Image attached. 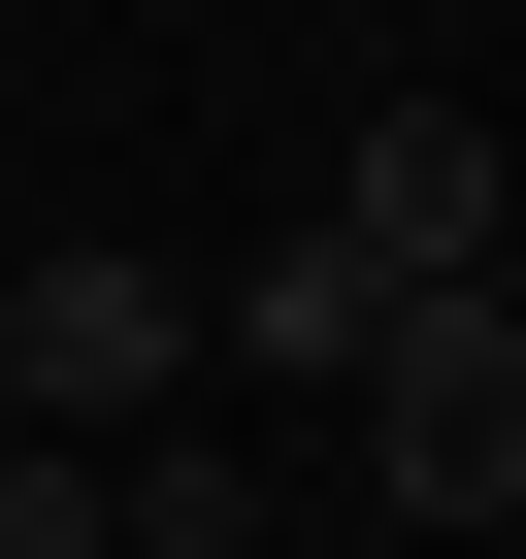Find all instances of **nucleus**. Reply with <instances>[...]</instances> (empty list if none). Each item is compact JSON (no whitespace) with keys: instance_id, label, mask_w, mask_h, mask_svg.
Wrapping results in <instances>:
<instances>
[{"instance_id":"obj_1","label":"nucleus","mask_w":526,"mask_h":559,"mask_svg":"<svg viewBox=\"0 0 526 559\" xmlns=\"http://www.w3.org/2000/svg\"><path fill=\"white\" fill-rule=\"evenodd\" d=\"M165 362H230V330H198V297H165V263H99V230H34V297H0V395H34V428H67V461H99V428H132V395H165Z\"/></svg>"},{"instance_id":"obj_2","label":"nucleus","mask_w":526,"mask_h":559,"mask_svg":"<svg viewBox=\"0 0 526 559\" xmlns=\"http://www.w3.org/2000/svg\"><path fill=\"white\" fill-rule=\"evenodd\" d=\"M330 230L395 263V297H493V263H526V165H493L461 99H362V132H330Z\"/></svg>"},{"instance_id":"obj_3","label":"nucleus","mask_w":526,"mask_h":559,"mask_svg":"<svg viewBox=\"0 0 526 559\" xmlns=\"http://www.w3.org/2000/svg\"><path fill=\"white\" fill-rule=\"evenodd\" d=\"M362 493H428V526H493V493H526V297H428V330H395Z\"/></svg>"},{"instance_id":"obj_4","label":"nucleus","mask_w":526,"mask_h":559,"mask_svg":"<svg viewBox=\"0 0 526 559\" xmlns=\"http://www.w3.org/2000/svg\"><path fill=\"white\" fill-rule=\"evenodd\" d=\"M198 330H230L263 395H395V330H428V297H395V263H362V230H263V263H230V297H198Z\"/></svg>"},{"instance_id":"obj_5","label":"nucleus","mask_w":526,"mask_h":559,"mask_svg":"<svg viewBox=\"0 0 526 559\" xmlns=\"http://www.w3.org/2000/svg\"><path fill=\"white\" fill-rule=\"evenodd\" d=\"M132 559H263V461L230 428H132Z\"/></svg>"},{"instance_id":"obj_6","label":"nucleus","mask_w":526,"mask_h":559,"mask_svg":"<svg viewBox=\"0 0 526 559\" xmlns=\"http://www.w3.org/2000/svg\"><path fill=\"white\" fill-rule=\"evenodd\" d=\"M0 559H132V461H67V428H34V461H0Z\"/></svg>"},{"instance_id":"obj_7","label":"nucleus","mask_w":526,"mask_h":559,"mask_svg":"<svg viewBox=\"0 0 526 559\" xmlns=\"http://www.w3.org/2000/svg\"><path fill=\"white\" fill-rule=\"evenodd\" d=\"M493 297H526V263H493Z\"/></svg>"}]
</instances>
